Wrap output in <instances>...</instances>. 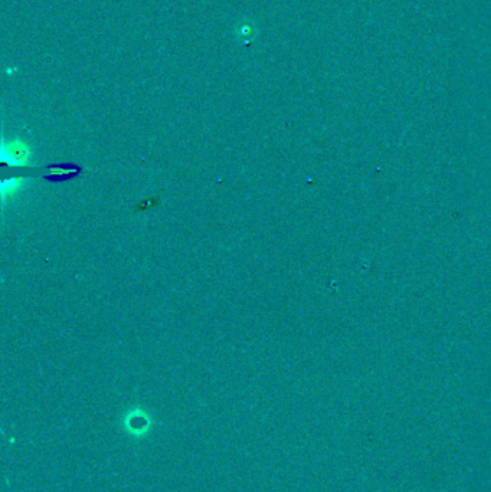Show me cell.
Segmentation results:
<instances>
[{
	"instance_id": "1",
	"label": "cell",
	"mask_w": 491,
	"mask_h": 492,
	"mask_svg": "<svg viewBox=\"0 0 491 492\" xmlns=\"http://www.w3.org/2000/svg\"><path fill=\"white\" fill-rule=\"evenodd\" d=\"M29 148L26 144H23L19 140H13L10 143L3 142L2 144V153H0V157H2L3 164L9 166H23L29 161Z\"/></svg>"
},
{
	"instance_id": "2",
	"label": "cell",
	"mask_w": 491,
	"mask_h": 492,
	"mask_svg": "<svg viewBox=\"0 0 491 492\" xmlns=\"http://www.w3.org/2000/svg\"><path fill=\"white\" fill-rule=\"evenodd\" d=\"M22 185V179L21 177H12V179H8V180H3L2 181V198L6 199L8 194H12L15 193Z\"/></svg>"
}]
</instances>
